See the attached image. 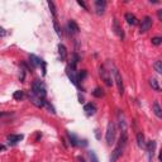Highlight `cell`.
Here are the masks:
<instances>
[{
	"label": "cell",
	"instance_id": "6da1fadb",
	"mask_svg": "<svg viewBox=\"0 0 162 162\" xmlns=\"http://www.w3.org/2000/svg\"><path fill=\"white\" fill-rule=\"evenodd\" d=\"M127 141H128L127 133H125V130H123V133H122V135H120V138H119L117 146H115V148H114L113 152H111L110 162H115V161H117V160L122 156V153H123V151H124V148H125V146H127Z\"/></svg>",
	"mask_w": 162,
	"mask_h": 162
},
{
	"label": "cell",
	"instance_id": "7a4b0ae2",
	"mask_svg": "<svg viewBox=\"0 0 162 162\" xmlns=\"http://www.w3.org/2000/svg\"><path fill=\"white\" fill-rule=\"evenodd\" d=\"M115 134H117V127H115L114 122H109L108 127H106V133H105V141L109 146L114 143Z\"/></svg>",
	"mask_w": 162,
	"mask_h": 162
},
{
	"label": "cell",
	"instance_id": "3957f363",
	"mask_svg": "<svg viewBox=\"0 0 162 162\" xmlns=\"http://www.w3.org/2000/svg\"><path fill=\"white\" fill-rule=\"evenodd\" d=\"M32 92H34L36 95L46 99V95H47V91H46V86L42 81L39 80H34L32 84Z\"/></svg>",
	"mask_w": 162,
	"mask_h": 162
},
{
	"label": "cell",
	"instance_id": "277c9868",
	"mask_svg": "<svg viewBox=\"0 0 162 162\" xmlns=\"http://www.w3.org/2000/svg\"><path fill=\"white\" fill-rule=\"evenodd\" d=\"M113 75H114V80H115V84H117V87H118V92L120 95L124 94V85H123V79H122V75L119 74V71L117 68H113Z\"/></svg>",
	"mask_w": 162,
	"mask_h": 162
},
{
	"label": "cell",
	"instance_id": "5b68a950",
	"mask_svg": "<svg viewBox=\"0 0 162 162\" xmlns=\"http://www.w3.org/2000/svg\"><path fill=\"white\" fill-rule=\"evenodd\" d=\"M28 98H29V100H31V103L33 104V105H36L37 108H43L44 105H46V99H43V98H41V96H38V95H36L34 92H32V91H29V94H28Z\"/></svg>",
	"mask_w": 162,
	"mask_h": 162
},
{
	"label": "cell",
	"instance_id": "8992f818",
	"mask_svg": "<svg viewBox=\"0 0 162 162\" xmlns=\"http://www.w3.org/2000/svg\"><path fill=\"white\" fill-rule=\"evenodd\" d=\"M66 74H67V76H68V79L71 80V82L75 85V86H80V84H79V76H77V74H76V71H75V68L74 67H71V66H68L67 68H66Z\"/></svg>",
	"mask_w": 162,
	"mask_h": 162
},
{
	"label": "cell",
	"instance_id": "52a82bcc",
	"mask_svg": "<svg viewBox=\"0 0 162 162\" xmlns=\"http://www.w3.org/2000/svg\"><path fill=\"white\" fill-rule=\"evenodd\" d=\"M152 27V18L151 17H145L141 22V27H140V32L141 33H146L147 31H150Z\"/></svg>",
	"mask_w": 162,
	"mask_h": 162
},
{
	"label": "cell",
	"instance_id": "ba28073f",
	"mask_svg": "<svg viewBox=\"0 0 162 162\" xmlns=\"http://www.w3.org/2000/svg\"><path fill=\"white\" fill-rule=\"evenodd\" d=\"M99 72H100L101 79L104 80V82H105L108 86H110V85H111V82H113V81H111V77H110V75H109V74H110V71H106V68H105L104 66H101Z\"/></svg>",
	"mask_w": 162,
	"mask_h": 162
},
{
	"label": "cell",
	"instance_id": "9c48e42d",
	"mask_svg": "<svg viewBox=\"0 0 162 162\" xmlns=\"http://www.w3.org/2000/svg\"><path fill=\"white\" fill-rule=\"evenodd\" d=\"M105 8H106V2H104V0H96L95 2V12L98 15H103L105 13Z\"/></svg>",
	"mask_w": 162,
	"mask_h": 162
},
{
	"label": "cell",
	"instance_id": "30bf717a",
	"mask_svg": "<svg viewBox=\"0 0 162 162\" xmlns=\"http://www.w3.org/2000/svg\"><path fill=\"white\" fill-rule=\"evenodd\" d=\"M113 31H114V33L117 34L122 41L124 39V32H123V29L120 28V26H119V23H118V20L114 18V20H113Z\"/></svg>",
	"mask_w": 162,
	"mask_h": 162
},
{
	"label": "cell",
	"instance_id": "8fae6325",
	"mask_svg": "<svg viewBox=\"0 0 162 162\" xmlns=\"http://www.w3.org/2000/svg\"><path fill=\"white\" fill-rule=\"evenodd\" d=\"M155 150H156V141H150L147 143V152H148V160L152 161L155 156Z\"/></svg>",
	"mask_w": 162,
	"mask_h": 162
},
{
	"label": "cell",
	"instance_id": "7c38bea8",
	"mask_svg": "<svg viewBox=\"0 0 162 162\" xmlns=\"http://www.w3.org/2000/svg\"><path fill=\"white\" fill-rule=\"evenodd\" d=\"M7 140H8L9 145H17L18 142H20L23 140V134H9L7 137Z\"/></svg>",
	"mask_w": 162,
	"mask_h": 162
},
{
	"label": "cell",
	"instance_id": "4fadbf2b",
	"mask_svg": "<svg viewBox=\"0 0 162 162\" xmlns=\"http://www.w3.org/2000/svg\"><path fill=\"white\" fill-rule=\"evenodd\" d=\"M29 63H31V67L36 68V67L43 65V61L39 57H37L36 55H29Z\"/></svg>",
	"mask_w": 162,
	"mask_h": 162
},
{
	"label": "cell",
	"instance_id": "5bb4252c",
	"mask_svg": "<svg viewBox=\"0 0 162 162\" xmlns=\"http://www.w3.org/2000/svg\"><path fill=\"white\" fill-rule=\"evenodd\" d=\"M84 111L86 113V115H94L96 111V105L94 103H87L84 106Z\"/></svg>",
	"mask_w": 162,
	"mask_h": 162
},
{
	"label": "cell",
	"instance_id": "9a60e30c",
	"mask_svg": "<svg viewBox=\"0 0 162 162\" xmlns=\"http://www.w3.org/2000/svg\"><path fill=\"white\" fill-rule=\"evenodd\" d=\"M137 145H138V147L142 148V150H147V143L145 141V135L141 132L137 133Z\"/></svg>",
	"mask_w": 162,
	"mask_h": 162
},
{
	"label": "cell",
	"instance_id": "2e32d148",
	"mask_svg": "<svg viewBox=\"0 0 162 162\" xmlns=\"http://www.w3.org/2000/svg\"><path fill=\"white\" fill-rule=\"evenodd\" d=\"M67 28H68V31H70V33H72V34H76V33H79V31H80V28H79V26L76 24L75 20H68Z\"/></svg>",
	"mask_w": 162,
	"mask_h": 162
},
{
	"label": "cell",
	"instance_id": "e0dca14e",
	"mask_svg": "<svg viewBox=\"0 0 162 162\" xmlns=\"http://www.w3.org/2000/svg\"><path fill=\"white\" fill-rule=\"evenodd\" d=\"M125 20H127V23H128L129 26H135L137 23H138L137 17L134 14H132V13H127L125 14Z\"/></svg>",
	"mask_w": 162,
	"mask_h": 162
},
{
	"label": "cell",
	"instance_id": "ac0fdd59",
	"mask_svg": "<svg viewBox=\"0 0 162 162\" xmlns=\"http://www.w3.org/2000/svg\"><path fill=\"white\" fill-rule=\"evenodd\" d=\"M67 137H68V140H70V143H71L72 146H75V147H76V146H79V145H80V143H79V142H80V140H79V138H77L74 133H71V132H67Z\"/></svg>",
	"mask_w": 162,
	"mask_h": 162
},
{
	"label": "cell",
	"instance_id": "d6986e66",
	"mask_svg": "<svg viewBox=\"0 0 162 162\" xmlns=\"http://www.w3.org/2000/svg\"><path fill=\"white\" fill-rule=\"evenodd\" d=\"M152 110H153V113H155V115H156L157 118L162 119V108L160 106V104H158L157 101L153 104V106H152Z\"/></svg>",
	"mask_w": 162,
	"mask_h": 162
},
{
	"label": "cell",
	"instance_id": "ffe728a7",
	"mask_svg": "<svg viewBox=\"0 0 162 162\" xmlns=\"http://www.w3.org/2000/svg\"><path fill=\"white\" fill-rule=\"evenodd\" d=\"M148 82H150V86H151V87H152L155 91H157V92H161V86H160L158 81H157L155 77L150 79V80H148Z\"/></svg>",
	"mask_w": 162,
	"mask_h": 162
},
{
	"label": "cell",
	"instance_id": "44dd1931",
	"mask_svg": "<svg viewBox=\"0 0 162 162\" xmlns=\"http://www.w3.org/2000/svg\"><path fill=\"white\" fill-rule=\"evenodd\" d=\"M58 53H60V57L62 61H65L67 58V50L63 44H58Z\"/></svg>",
	"mask_w": 162,
	"mask_h": 162
},
{
	"label": "cell",
	"instance_id": "7402d4cb",
	"mask_svg": "<svg viewBox=\"0 0 162 162\" xmlns=\"http://www.w3.org/2000/svg\"><path fill=\"white\" fill-rule=\"evenodd\" d=\"M24 96H26V94H24V91H22V90H18V91H15L13 94V98L15 100H22Z\"/></svg>",
	"mask_w": 162,
	"mask_h": 162
},
{
	"label": "cell",
	"instance_id": "603a6c76",
	"mask_svg": "<svg viewBox=\"0 0 162 162\" xmlns=\"http://www.w3.org/2000/svg\"><path fill=\"white\" fill-rule=\"evenodd\" d=\"M153 67H155V70H156L158 74H161V75H162V61H161V60L156 61V62L153 63Z\"/></svg>",
	"mask_w": 162,
	"mask_h": 162
},
{
	"label": "cell",
	"instance_id": "cb8c5ba5",
	"mask_svg": "<svg viewBox=\"0 0 162 162\" xmlns=\"http://www.w3.org/2000/svg\"><path fill=\"white\" fill-rule=\"evenodd\" d=\"M92 95H94L95 98H101L104 95V92H103V90L100 87H96L94 91H92Z\"/></svg>",
	"mask_w": 162,
	"mask_h": 162
},
{
	"label": "cell",
	"instance_id": "d4e9b609",
	"mask_svg": "<svg viewBox=\"0 0 162 162\" xmlns=\"http://www.w3.org/2000/svg\"><path fill=\"white\" fill-rule=\"evenodd\" d=\"M151 42H152V44H155V46H160V44H162V37H160V36L153 37V38L151 39Z\"/></svg>",
	"mask_w": 162,
	"mask_h": 162
},
{
	"label": "cell",
	"instance_id": "484cf974",
	"mask_svg": "<svg viewBox=\"0 0 162 162\" xmlns=\"http://www.w3.org/2000/svg\"><path fill=\"white\" fill-rule=\"evenodd\" d=\"M48 7H50V10H51V13H52V15H53V19H55V18H57V13H56L55 4H53L52 2H48Z\"/></svg>",
	"mask_w": 162,
	"mask_h": 162
},
{
	"label": "cell",
	"instance_id": "4316f807",
	"mask_svg": "<svg viewBox=\"0 0 162 162\" xmlns=\"http://www.w3.org/2000/svg\"><path fill=\"white\" fill-rule=\"evenodd\" d=\"M53 27H55L56 33L61 37V29H60V27H58V20H57V18H55V19H53Z\"/></svg>",
	"mask_w": 162,
	"mask_h": 162
},
{
	"label": "cell",
	"instance_id": "83f0119b",
	"mask_svg": "<svg viewBox=\"0 0 162 162\" xmlns=\"http://www.w3.org/2000/svg\"><path fill=\"white\" fill-rule=\"evenodd\" d=\"M89 157H90V162H98V157L92 151L89 152Z\"/></svg>",
	"mask_w": 162,
	"mask_h": 162
},
{
	"label": "cell",
	"instance_id": "f1b7e54d",
	"mask_svg": "<svg viewBox=\"0 0 162 162\" xmlns=\"http://www.w3.org/2000/svg\"><path fill=\"white\" fill-rule=\"evenodd\" d=\"M44 106H47V109H48L51 113H53V114L56 113V111H55V108H53V106L50 104V101H46V105H44Z\"/></svg>",
	"mask_w": 162,
	"mask_h": 162
},
{
	"label": "cell",
	"instance_id": "f546056e",
	"mask_svg": "<svg viewBox=\"0 0 162 162\" xmlns=\"http://www.w3.org/2000/svg\"><path fill=\"white\" fill-rule=\"evenodd\" d=\"M77 4H79L80 7H82L84 9H87V8H86V4H85L84 2H81V0H79V2H77Z\"/></svg>",
	"mask_w": 162,
	"mask_h": 162
},
{
	"label": "cell",
	"instance_id": "4dcf8cb0",
	"mask_svg": "<svg viewBox=\"0 0 162 162\" xmlns=\"http://www.w3.org/2000/svg\"><path fill=\"white\" fill-rule=\"evenodd\" d=\"M157 17H158V19L162 22V9H160V10L157 12Z\"/></svg>",
	"mask_w": 162,
	"mask_h": 162
},
{
	"label": "cell",
	"instance_id": "1f68e13d",
	"mask_svg": "<svg viewBox=\"0 0 162 162\" xmlns=\"http://www.w3.org/2000/svg\"><path fill=\"white\" fill-rule=\"evenodd\" d=\"M160 162H162V148L160 151Z\"/></svg>",
	"mask_w": 162,
	"mask_h": 162
},
{
	"label": "cell",
	"instance_id": "d6a6232c",
	"mask_svg": "<svg viewBox=\"0 0 162 162\" xmlns=\"http://www.w3.org/2000/svg\"><path fill=\"white\" fill-rule=\"evenodd\" d=\"M2 36H3V37L5 36V29H4V28H2Z\"/></svg>",
	"mask_w": 162,
	"mask_h": 162
},
{
	"label": "cell",
	"instance_id": "836d02e7",
	"mask_svg": "<svg viewBox=\"0 0 162 162\" xmlns=\"http://www.w3.org/2000/svg\"><path fill=\"white\" fill-rule=\"evenodd\" d=\"M79 160H80V162H86L84 158H81V157H79Z\"/></svg>",
	"mask_w": 162,
	"mask_h": 162
}]
</instances>
